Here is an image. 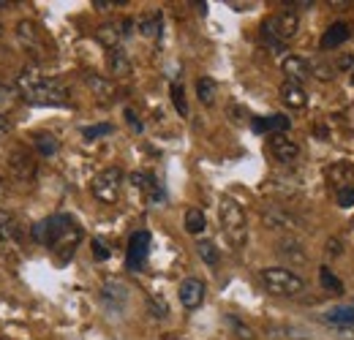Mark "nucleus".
<instances>
[{
  "mask_svg": "<svg viewBox=\"0 0 354 340\" xmlns=\"http://www.w3.org/2000/svg\"><path fill=\"white\" fill-rule=\"evenodd\" d=\"M0 36H3V25H0Z\"/></svg>",
  "mask_w": 354,
  "mask_h": 340,
  "instance_id": "79ce46f5",
  "label": "nucleus"
},
{
  "mask_svg": "<svg viewBox=\"0 0 354 340\" xmlns=\"http://www.w3.org/2000/svg\"><path fill=\"white\" fill-rule=\"evenodd\" d=\"M85 85H88V90L98 101H112L115 98V85L109 79L98 77V74H85Z\"/></svg>",
  "mask_w": 354,
  "mask_h": 340,
  "instance_id": "a211bd4d",
  "label": "nucleus"
},
{
  "mask_svg": "<svg viewBox=\"0 0 354 340\" xmlns=\"http://www.w3.org/2000/svg\"><path fill=\"white\" fill-rule=\"evenodd\" d=\"M106 66H109V74L118 77V79L131 77V60H129V55H126L120 46L106 52Z\"/></svg>",
  "mask_w": 354,
  "mask_h": 340,
  "instance_id": "dca6fc26",
  "label": "nucleus"
},
{
  "mask_svg": "<svg viewBox=\"0 0 354 340\" xmlns=\"http://www.w3.org/2000/svg\"><path fill=\"white\" fill-rule=\"evenodd\" d=\"M205 226H207V218H205V213H202L199 207L185 210V232H188V234H202Z\"/></svg>",
  "mask_w": 354,
  "mask_h": 340,
  "instance_id": "5701e85b",
  "label": "nucleus"
},
{
  "mask_svg": "<svg viewBox=\"0 0 354 340\" xmlns=\"http://www.w3.org/2000/svg\"><path fill=\"white\" fill-rule=\"evenodd\" d=\"M324 321L333 327H352L354 324V305H335L324 313Z\"/></svg>",
  "mask_w": 354,
  "mask_h": 340,
  "instance_id": "6ab92c4d",
  "label": "nucleus"
},
{
  "mask_svg": "<svg viewBox=\"0 0 354 340\" xmlns=\"http://www.w3.org/2000/svg\"><path fill=\"white\" fill-rule=\"evenodd\" d=\"M289 117H283V115H270V117H257L254 123H251V128L257 131V133H286L289 131Z\"/></svg>",
  "mask_w": 354,
  "mask_h": 340,
  "instance_id": "f3484780",
  "label": "nucleus"
},
{
  "mask_svg": "<svg viewBox=\"0 0 354 340\" xmlns=\"http://www.w3.org/2000/svg\"><path fill=\"white\" fill-rule=\"evenodd\" d=\"M30 237L36 243L46 245V248H52L57 254V258L66 264L74 256L80 240H82V229L74 223L71 215H52V218H44L33 226Z\"/></svg>",
  "mask_w": 354,
  "mask_h": 340,
  "instance_id": "f257e3e1",
  "label": "nucleus"
},
{
  "mask_svg": "<svg viewBox=\"0 0 354 340\" xmlns=\"http://www.w3.org/2000/svg\"><path fill=\"white\" fill-rule=\"evenodd\" d=\"M95 39H98V44H104L106 49H118V46H120V39H123V30H120L118 22H106V25H101V28L95 30Z\"/></svg>",
  "mask_w": 354,
  "mask_h": 340,
  "instance_id": "4be33fe9",
  "label": "nucleus"
},
{
  "mask_svg": "<svg viewBox=\"0 0 354 340\" xmlns=\"http://www.w3.org/2000/svg\"><path fill=\"white\" fill-rule=\"evenodd\" d=\"M319 283H322V289L330 292V294H344V283H341V281L333 275V270H327V267L319 270Z\"/></svg>",
  "mask_w": 354,
  "mask_h": 340,
  "instance_id": "393cba45",
  "label": "nucleus"
},
{
  "mask_svg": "<svg viewBox=\"0 0 354 340\" xmlns=\"http://www.w3.org/2000/svg\"><path fill=\"white\" fill-rule=\"evenodd\" d=\"M349 36H352V28L346 22H333L322 33V49H338L344 46V41H349Z\"/></svg>",
  "mask_w": 354,
  "mask_h": 340,
  "instance_id": "2eb2a0df",
  "label": "nucleus"
},
{
  "mask_svg": "<svg viewBox=\"0 0 354 340\" xmlns=\"http://www.w3.org/2000/svg\"><path fill=\"white\" fill-rule=\"evenodd\" d=\"M120 188H123V169H118V167L98 171L90 182V191L101 205H115L120 199Z\"/></svg>",
  "mask_w": 354,
  "mask_h": 340,
  "instance_id": "0eeeda50",
  "label": "nucleus"
},
{
  "mask_svg": "<svg viewBox=\"0 0 354 340\" xmlns=\"http://www.w3.org/2000/svg\"><path fill=\"white\" fill-rule=\"evenodd\" d=\"M262 218H265V223L270 229H297V220L289 213H283L281 207H267Z\"/></svg>",
  "mask_w": 354,
  "mask_h": 340,
  "instance_id": "412c9836",
  "label": "nucleus"
},
{
  "mask_svg": "<svg viewBox=\"0 0 354 340\" xmlns=\"http://www.w3.org/2000/svg\"><path fill=\"white\" fill-rule=\"evenodd\" d=\"M33 144H36V150H39L44 158L55 155V153H57V147H60V144H57V139H55L52 133H36V136H33Z\"/></svg>",
  "mask_w": 354,
  "mask_h": 340,
  "instance_id": "a878e982",
  "label": "nucleus"
},
{
  "mask_svg": "<svg viewBox=\"0 0 354 340\" xmlns=\"http://www.w3.org/2000/svg\"><path fill=\"white\" fill-rule=\"evenodd\" d=\"M352 79H354V77H352Z\"/></svg>",
  "mask_w": 354,
  "mask_h": 340,
  "instance_id": "c03bdc74",
  "label": "nucleus"
},
{
  "mask_svg": "<svg viewBox=\"0 0 354 340\" xmlns=\"http://www.w3.org/2000/svg\"><path fill=\"white\" fill-rule=\"evenodd\" d=\"M101 297L104 299H120V302H123V299H126V289H123L120 283H106Z\"/></svg>",
  "mask_w": 354,
  "mask_h": 340,
  "instance_id": "7c9ffc66",
  "label": "nucleus"
},
{
  "mask_svg": "<svg viewBox=\"0 0 354 340\" xmlns=\"http://www.w3.org/2000/svg\"><path fill=\"white\" fill-rule=\"evenodd\" d=\"M0 188H3V177H0Z\"/></svg>",
  "mask_w": 354,
  "mask_h": 340,
  "instance_id": "a19ab883",
  "label": "nucleus"
},
{
  "mask_svg": "<svg viewBox=\"0 0 354 340\" xmlns=\"http://www.w3.org/2000/svg\"><path fill=\"white\" fill-rule=\"evenodd\" d=\"M17 87L22 93V98L33 106H66L68 104V90L60 85L57 79L39 74L36 68H25L17 77Z\"/></svg>",
  "mask_w": 354,
  "mask_h": 340,
  "instance_id": "f03ea898",
  "label": "nucleus"
},
{
  "mask_svg": "<svg viewBox=\"0 0 354 340\" xmlns=\"http://www.w3.org/2000/svg\"><path fill=\"white\" fill-rule=\"evenodd\" d=\"M6 164H8V169L14 171V177H19V180H30L36 174V164H33V158L25 150L8 153V161Z\"/></svg>",
  "mask_w": 354,
  "mask_h": 340,
  "instance_id": "4468645a",
  "label": "nucleus"
},
{
  "mask_svg": "<svg viewBox=\"0 0 354 340\" xmlns=\"http://www.w3.org/2000/svg\"><path fill=\"white\" fill-rule=\"evenodd\" d=\"M93 258H95V261H106V258H109V248H106L101 240H93Z\"/></svg>",
  "mask_w": 354,
  "mask_h": 340,
  "instance_id": "72a5a7b5",
  "label": "nucleus"
},
{
  "mask_svg": "<svg viewBox=\"0 0 354 340\" xmlns=\"http://www.w3.org/2000/svg\"><path fill=\"white\" fill-rule=\"evenodd\" d=\"M177 294H180V302H183L185 310H196V308L205 302L207 286H205V281H199V278H185V281L180 283Z\"/></svg>",
  "mask_w": 354,
  "mask_h": 340,
  "instance_id": "1a4fd4ad",
  "label": "nucleus"
},
{
  "mask_svg": "<svg viewBox=\"0 0 354 340\" xmlns=\"http://www.w3.org/2000/svg\"><path fill=\"white\" fill-rule=\"evenodd\" d=\"M196 95H199V101H202L205 106H210V104L216 101V82H213L210 77H202V79L196 82Z\"/></svg>",
  "mask_w": 354,
  "mask_h": 340,
  "instance_id": "cd10ccee",
  "label": "nucleus"
},
{
  "mask_svg": "<svg viewBox=\"0 0 354 340\" xmlns=\"http://www.w3.org/2000/svg\"><path fill=\"white\" fill-rule=\"evenodd\" d=\"M126 117H129V123H131V126H133V131H142V123H139V120H136V115H133L131 109H129V112H126Z\"/></svg>",
  "mask_w": 354,
  "mask_h": 340,
  "instance_id": "4c0bfd02",
  "label": "nucleus"
},
{
  "mask_svg": "<svg viewBox=\"0 0 354 340\" xmlns=\"http://www.w3.org/2000/svg\"><path fill=\"white\" fill-rule=\"evenodd\" d=\"M196 254H199V258H202L205 264H210V267H216V264L221 261V254H218V248H216L210 240H202V243H196Z\"/></svg>",
  "mask_w": 354,
  "mask_h": 340,
  "instance_id": "bb28decb",
  "label": "nucleus"
},
{
  "mask_svg": "<svg viewBox=\"0 0 354 340\" xmlns=\"http://www.w3.org/2000/svg\"><path fill=\"white\" fill-rule=\"evenodd\" d=\"M136 28H139V33H142L145 39H156V36L161 33V14H150V17H142V19L136 22Z\"/></svg>",
  "mask_w": 354,
  "mask_h": 340,
  "instance_id": "b1692460",
  "label": "nucleus"
},
{
  "mask_svg": "<svg viewBox=\"0 0 354 340\" xmlns=\"http://www.w3.org/2000/svg\"><path fill=\"white\" fill-rule=\"evenodd\" d=\"M218 215H221V226L223 232H226V237H229V243L237 245V248L245 245V240H248V220H245L243 205L229 199V196H223L221 205H218Z\"/></svg>",
  "mask_w": 354,
  "mask_h": 340,
  "instance_id": "39448f33",
  "label": "nucleus"
},
{
  "mask_svg": "<svg viewBox=\"0 0 354 340\" xmlns=\"http://www.w3.org/2000/svg\"><path fill=\"white\" fill-rule=\"evenodd\" d=\"M6 131H8V123H6L3 117H0V133H6Z\"/></svg>",
  "mask_w": 354,
  "mask_h": 340,
  "instance_id": "ea45409f",
  "label": "nucleus"
},
{
  "mask_svg": "<svg viewBox=\"0 0 354 340\" xmlns=\"http://www.w3.org/2000/svg\"><path fill=\"white\" fill-rule=\"evenodd\" d=\"M98 11H109V8H115V6H123V3H112V0H95L93 3Z\"/></svg>",
  "mask_w": 354,
  "mask_h": 340,
  "instance_id": "e433bc0d",
  "label": "nucleus"
},
{
  "mask_svg": "<svg viewBox=\"0 0 354 340\" xmlns=\"http://www.w3.org/2000/svg\"><path fill=\"white\" fill-rule=\"evenodd\" d=\"M106 133H112V126H109V123H101V126L82 128V136H85V139H98V136H106Z\"/></svg>",
  "mask_w": 354,
  "mask_h": 340,
  "instance_id": "2f4dec72",
  "label": "nucleus"
},
{
  "mask_svg": "<svg viewBox=\"0 0 354 340\" xmlns=\"http://www.w3.org/2000/svg\"><path fill=\"white\" fill-rule=\"evenodd\" d=\"M338 205H341V207H354V188L352 185H346V188H341V191H338Z\"/></svg>",
  "mask_w": 354,
  "mask_h": 340,
  "instance_id": "473e14b6",
  "label": "nucleus"
},
{
  "mask_svg": "<svg viewBox=\"0 0 354 340\" xmlns=\"http://www.w3.org/2000/svg\"><path fill=\"white\" fill-rule=\"evenodd\" d=\"M259 281L275 297H297V294L306 292V281L297 272L286 270V267H265L259 272Z\"/></svg>",
  "mask_w": 354,
  "mask_h": 340,
  "instance_id": "7ed1b4c3",
  "label": "nucleus"
},
{
  "mask_svg": "<svg viewBox=\"0 0 354 340\" xmlns=\"http://www.w3.org/2000/svg\"><path fill=\"white\" fill-rule=\"evenodd\" d=\"M270 153H272V158H275L278 164H295V161L300 158V147H297V142H292L286 133H275V136H270Z\"/></svg>",
  "mask_w": 354,
  "mask_h": 340,
  "instance_id": "9d476101",
  "label": "nucleus"
},
{
  "mask_svg": "<svg viewBox=\"0 0 354 340\" xmlns=\"http://www.w3.org/2000/svg\"><path fill=\"white\" fill-rule=\"evenodd\" d=\"M11 101H14V98H11V90H8L6 85H0V112H3V109H8V106H11Z\"/></svg>",
  "mask_w": 354,
  "mask_h": 340,
  "instance_id": "f704fd0d",
  "label": "nucleus"
},
{
  "mask_svg": "<svg viewBox=\"0 0 354 340\" xmlns=\"http://www.w3.org/2000/svg\"><path fill=\"white\" fill-rule=\"evenodd\" d=\"M172 101H175V109H177V115H188V104H185V90H183V85L180 82H175L172 85Z\"/></svg>",
  "mask_w": 354,
  "mask_h": 340,
  "instance_id": "c85d7f7f",
  "label": "nucleus"
},
{
  "mask_svg": "<svg viewBox=\"0 0 354 340\" xmlns=\"http://www.w3.org/2000/svg\"><path fill=\"white\" fill-rule=\"evenodd\" d=\"M333 180H338V182H344V177L346 180H352L354 177V169L349 167V164H335V167H330V171H327Z\"/></svg>",
  "mask_w": 354,
  "mask_h": 340,
  "instance_id": "c756f323",
  "label": "nucleus"
},
{
  "mask_svg": "<svg viewBox=\"0 0 354 340\" xmlns=\"http://www.w3.org/2000/svg\"><path fill=\"white\" fill-rule=\"evenodd\" d=\"M330 254L333 256L341 254V243H338V240H330Z\"/></svg>",
  "mask_w": 354,
  "mask_h": 340,
  "instance_id": "58836bf2",
  "label": "nucleus"
},
{
  "mask_svg": "<svg viewBox=\"0 0 354 340\" xmlns=\"http://www.w3.org/2000/svg\"><path fill=\"white\" fill-rule=\"evenodd\" d=\"M281 71L286 74V82H292V85H300L308 79L310 74V63L306 57H300V55H286L283 57V63H281Z\"/></svg>",
  "mask_w": 354,
  "mask_h": 340,
  "instance_id": "9b49d317",
  "label": "nucleus"
},
{
  "mask_svg": "<svg viewBox=\"0 0 354 340\" xmlns=\"http://www.w3.org/2000/svg\"><path fill=\"white\" fill-rule=\"evenodd\" d=\"M17 41L22 44V49L36 60H52L55 57V46L49 44L46 33L30 19H22L17 25Z\"/></svg>",
  "mask_w": 354,
  "mask_h": 340,
  "instance_id": "423d86ee",
  "label": "nucleus"
},
{
  "mask_svg": "<svg viewBox=\"0 0 354 340\" xmlns=\"http://www.w3.org/2000/svg\"><path fill=\"white\" fill-rule=\"evenodd\" d=\"M147 254H150V234L147 232H133L131 240H129V251H126V264L129 270H142L145 261H147Z\"/></svg>",
  "mask_w": 354,
  "mask_h": 340,
  "instance_id": "6e6552de",
  "label": "nucleus"
},
{
  "mask_svg": "<svg viewBox=\"0 0 354 340\" xmlns=\"http://www.w3.org/2000/svg\"><path fill=\"white\" fill-rule=\"evenodd\" d=\"M19 237H22V229H19L17 218L11 213H6V210H0V251L17 248Z\"/></svg>",
  "mask_w": 354,
  "mask_h": 340,
  "instance_id": "f8f14e48",
  "label": "nucleus"
},
{
  "mask_svg": "<svg viewBox=\"0 0 354 340\" xmlns=\"http://www.w3.org/2000/svg\"><path fill=\"white\" fill-rule=\"evenodd\" d=\"M131 182L150 199V202H156V205H161L164 199H167V193H164V188H161V182L153 177V174H147V171H133L131 174Z\"/></svg>",
  "mask_w": 354,
  "mask_h": 340,
  "instance_id": "ddd939ff",
  "label": "nucleus"
},
{
  "mask_svg": "<svg viewBox=\"0 0 354 340\" xmlns=\"http://www.w3.org/2000/svg\"><path fill=\"white\" fill-rule=\"evenodd\" d=\"M232 327H237V332H240V338H243V340H251V335H254V332H251L248 327H243L237 319H232Z\"/></svg>",
  "mask_w": 354,
  "mask_h": 340,
  "instance_id": "c9c22d12",
  "label": "nucleus"
},
{
  "mask_svg": "<svg viewBox=\"0 0 354 340\" xmlns=\"http://www.w3.org/2000/svg\"><path fill=\"white\" fill-rule=\"evenodd\" d=\"M281 101H283L286 106H292V109H303V106L308 104V95H306V90L300 85L283 82V87H281Z\"/></svg>",
  "mask_w": 354,
  "mask_h": 340,
  "instance_id": "aec40b11",
  "label": "nucleus"
},
{
  "mask_svg": "<svg viewBox=\"0 0 354 340\" xmlns=\"http://www.w3.org/2000/svg\"><path fill=\"white\" fill-rule=\"evenodd\" d=\"M0 340H3V338H0Z\"/></svg>",
  "mask_w": 354,
  "mask_h": 340,
  "instance_id": "37998d69",
  "label": "nucleus"
},
{
  "mask_svg": "<svg viewBox=\"0 0 354 340\" xmlns=\"http://www.w3.org/2000/svg\"><path fill=\"white\" fill-rule=\"evenodd\" d=\"M297 30H300V14L295 8H286V11H278V14L267 17L265 25H262V36L278 49L286 41H292L297 36Z\"/></svg>",
  "mask_w": 354,
  "mask_h": 340,
  "instance_id": "20e7f679",
  "label": "nucleus"
}]
</instances>
